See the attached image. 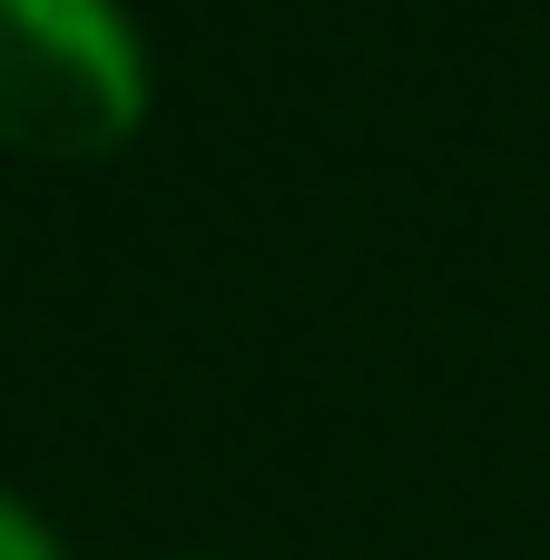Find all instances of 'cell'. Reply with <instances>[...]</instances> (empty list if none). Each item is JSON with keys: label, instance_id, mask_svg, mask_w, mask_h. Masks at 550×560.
<instances>
[{"label": "cell", "instance_id": "6da1fadb", "mask_svg": "<svg viewBox=\"0 0 550 560\" xmlns=\"http://www.w3.org/2000/svg\"><path fill=\"white\" fill-rule=\"evenodd\" d=\"M148 118V49L118 0H0V148L108 158Z\"/></svg>", "mask_w": 550, "mask_h": 560}, {"label": "cell", "instance_id": "7a4b0ae2", "mask_svg": "<svg viewBox=\"0 0 550 560\" xmlns=\"http://www.w3.org/2000/svg\"><path fill=\"white\" fill-rule=\"evenodd\" d=\"M0 560H59V541H49V532L20 512L10 492H0Z\"/></svg>", "mask_w": 550, "mask_h": 560}]
</instances>
